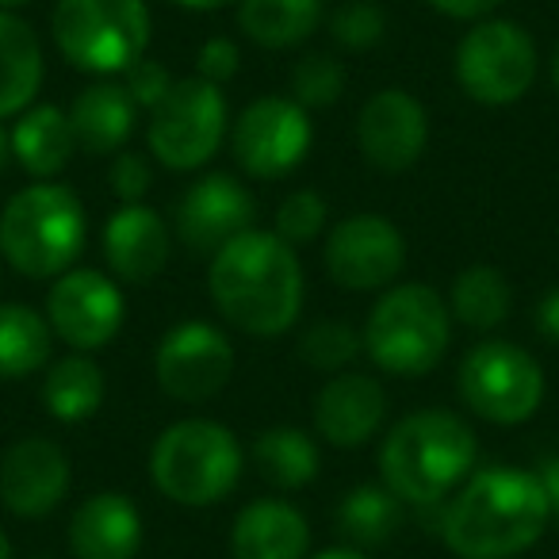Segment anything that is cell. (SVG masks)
Returning <instances> with one entry per match:
<instances>
[{"mask_svg": "<svg viewBox=\"0 0 559 559\" xmlns=\"http://www.w3.org/2000/svg\"><path fill=\"white\" fill-rule=\"evenodd\" d=\"M388 391L365 372H337L314 395V433L334 449H360L383 429Z\"/></svg>", "mask_w": 559, "mask_h": 559, "instance_id": "obj_19", "label": "cell"}, {"mask_svg": "<svg viewBox=\"0 0 559 559\" xmlns=\"http://www.w3.org/2000/svg\"><path fill=\"white\" fill-rule=\"evenodd\" d=\"M326 24L334 43L345 50H372L388 35V16H383V9L372 4V0H349V4L330 12Z\"/></svg>", "mask_w": 559, "mask_h": 559, "instance_id": "obj_33", "label": "cell"}, {"mask_svg": "<svg viewBox=\"0 0 559 559\" xmlns=\"http://www.w3.org/2000/svg\"><path fill=\"white\" fill-rule=\"evenodd\" d=\"M32 559H47V556H32Z\"/></svg>", "mask_w": 559, "mask_h": 559, "instance_id": "obj_47", "label": "cell"}, {"mask_svg": "<svg viewBox=\"0 0 559 559\" xmlns=\"http://www.w3.org/2000/svg\"><path fill=\"white\" fill-rule=\"evenodd\" d=\"M234 345L211 322H177L169 334L157 342L154 353V376L157 388L169 399L188 406H200L215 399L234 376Z\"/></svg>", "mask_w": 559, "mask_h": 559, "instance_id": "obj_13", "label": "cell"}, {"mask_svg": "<svg viewBox=\"0 0 559 559\" xmlns=\"http://www.w3.org/2000/svg\"><path fill=\"white\" fill-rule=\"evenodd\" d=\"M9 139L16 165L35 180H55L78 154L70 111H62L58 104H32L24 116H16Z\"/></svg>", "mask_w": 559, "mask_h": 559, "instance_id": "obj_24", "label": "cell"}, {"mask_svg": "<svg viewBox=\"0 0 559 559\" xmlns=\"http://www.w3.org/2000/svg\"><path fill=\"white\" fill-rule=\"evenodd\" d=\"M246 449L230 426L215 418H180L157 433L150 449V479L169 502L207 510L238 490Z\"/></svg>", "mask_w": 559, "mask_h": 559, "instance_id": "obj_5", "label": "cell"}, {"mask_svg": "<svg viewBox=\"0 0 559 559\" xmlns=\"http://www.w3.org/2000/svg\"><path fill=\"white\" fill-rule=\"evenodd\" d=\"M9 162H12V139H9V131L0 127V177H4V169H9Z\"/></svg>", "mask_w": 559, "mask_h": 559, "instance_id": "obj_43", "label": "cell"}, {"mask_svg": "<svg viewBox=\"0 0 559 559\" xmlns=\"http://www.w3.org/2000/svg\"><path fill=\"white\" fill-rule=\"evenodd\" d=\"M249 456H253L257 475L276 490H299L319 479V472H322L319 441L299 426L261 429L253 449H249Z\"/></svg>", "mask_w": 559, "mask_h": 559, "instance_id": "obj_25", "label": "cell"}, {"mask_svg": "<svg viewBox=\"0 0 559 559\" xmlns=\"http://www.w3.org/2000/svg\"><path fill=\"white\" fill-rule=\"evenodd\" d=\"M47 78V58L35 27L0 9V123L24 116Z\"/></svg>", "mask_w": 559, "mask_h": 559, "instance_id": "obj_23", "label": "cell"}, {"mask_svg": "<svg viewBox=\"0 0 559 559\" xmlns=\"http://www.w3.org/2000/svg\"><path fill=\"white\" fill-rule=\"evenodd\" d=\"M449 20H487L502 0H429Z\"/></svg>", "mask_w": 559, "mask_h": 559, "instance_id": "obj_38", "label": "cell"}, {"mask_svg": "<svg viewBox=\"0 0 559 559\" xmlns=\"http://www.w3.org/2000/svg\"><path fill=\"white\" fill-rule=\"evenodd\" d=\"M73 559H134L142 548V513L119 490L88 495L66 525Z\"/></svg>", "mask_w": 559, "mask_h": 559, "instance_id": "obj_20", "label": "cell"}, {"mask_svg": "<svg viewBox=\"0 0 559 559\" xmlns=\"http://www.w3.org/2000/svg\"><path fill=\"white\" fill-rule=\"evenodd\" d=\"M226 127H230V116H226L223 85H211L203 78H185L150 111L146 146L157 157V165L173 173H192L203 169L218 154Z\"/></svg>", "mask_w": 559, "mask_h": 559, "instance_id": "obj_10", "label": "cell"}, {"mask_svg": "<svg viewBox=\"0 0 559 559\" xmlns=\"http://www.w3.org/2000/svg\"><path fill=\"white\" fill-rule=\"evenodd\" d=\"M337 533L353 548H380L403 525V502L383 483H357L334 510Z\"/></svg>", "mask_w": 559, "mask_h": 559, "instance_id": "obj_30", "label": "cell"}, {"mask_svg": "<svg viewBox=\"0 0 559 559\" xmlns=\"http://www.w3.org/2000/svg\"><path fill=\"white\" fill-rule=\"evenodd\" d=\"M108 185L111 192L119 195V203H142L154 185V169H150L146 154H134V150H119L111 157V169H108Z\"/></svg>", "mask_w": 559, "mask_h": 559, "instance_id": "obj_36", "label": "cell"}, {"mask_svg": "<svg viewBox=\"0 0 559 559\" xmlns=\"http://www.w3.org/2000/svg\"><path fill=\"white\" fill-rule=\"evenodd\" d=\"M123 85H127V93H131V100L139 104V111H154L157 104L173 93V85H177V81H173L169 66H165L162 58L146 55L123 73Z\"/></svg>", "mask_w": 559, "mask_h": 559, "instance_id": "obj_35", "label": "cell"}, {"mask_svg": "<svg viewBox=\"0 0 559 559\" xmlns=\"http://www.w3.org/2000/svg\"><path fill=\"white\" fill-rule=\"evenodd\" d=\"M311 146V111L292 96H261L230 127L234 162L257 180H280L296 173Z\"/></svg>", "mask_w": 559, "mask_h": 559, "instance_id": "obj_11", "label": "cell"}, {"mask_svg": "<svg viewBox=\"0 0 559 559\" xmlns=\"http://www.w3.org/2000/svg\"><path fill=\"white\" fill-rule=\"evenodd\" d=\"M360 342L380 372L418 380V376L433 372L449 353V299L429 284H391L376 299Z\"/></svg>", "mask_w": 559, "mask_h": 559, "instance_id": "obj_6", "label": "cell"}, {"mask_svg": "<svg viewBox=\"0 0 559 559\" xmlns=\"http://www.w3.org/2000/svg\"><path fill=\"white\" fill-rule=\"evenodd\" d=\"M24 4H32V0H0V9L4 12H16V9H24Z\"/></svg>", "mask_w": 559, "mask_h": 559, "instance_id": "obj_46", "label": "cell"}, {"mask_svg": "<svg viewBox=\"0 0 559 559\" xmlns=\"http://www.w3.org/2000/svg\"><path fill=\"white\" fill-rule=\"evenodd\" d=\"M551 506L536 472L483 467L444 502L441 540L456 559H518L544 536Z\"/></svg>", "mask_w": 559, "mask_h": 559, "instance_id": "obj_2", "label": "cell"}, {"mask_svg": "<svg viewBox=\"0 0 559 559\" xmlns=\"http://www.w3.org/2000/svg\"><path fill=\"white\" fill-rule=\"evenodd\" d=\"M548 73H551V85H556V93H559V43H556V50H551Z\"/></svg>", "mask_w": 559, "mask_h": 559, "instance_id": "obj_44", "label": "cell"}, {"mask_svg": "<svg viewBox=\"0 0 559 559\" xmlns=\"http://www.w3.org/2000/svg\"><path fill=\"white\" fill-rule=\"evenodd\" d=\"M311 559H368V556H365V548L342 544V548H326V551H319V556H311Z\"/></svg>", "mask_w": 559, "mask_h": 559, "instance_id": "obj_41", "label": "cell"}, {"mask_svg": "<svg viewBox=\"0 0 559 559\" xmlns=\"http://www.w3.org/2000/svg\"><path fill=\"white\" fill-rule=\"evenodd\" d=\"M322 261L337 288L388 292L406 269V238L388 215L360 211L330 230Z\"/></svg>", "mask_w": 559, "mask_h": 559, "instance_id": "obj_14", "label": "cell"}, {"mask_svg": "<svg viewBox=\"0 0 559 559\" xmlns=\"http://www.w3.org/2000/svg\"><path fill=\"white\" fill-rule=\"evenodd\" d=\"M540 55L533 35L513 20H475V27L456 43L452 73L464 96L483 108H510L533 88Z\"/></svg>", "mask_w": 559, "mask_h": 559, "instance_id": "obj_9", "label": "cell"}, {"mask_svg": "<svg viewBox=\"0 0 559 559\" xmlns=\"http://www.w3.org/2000/svg\"><path fill=\"white\" fill-rule=\"evenodd\" d=\"M345 93V66L334 55H304L292 70V100L307 111L334 108Z\"/></svg>", "mask_w": 559, "mask_h": 559, "instance_id": "obj_32", "label": "cell"}, {"mask_svg": "<svg viewBox=\"0 0 559 559\" xmlns=\"http://www.w3.org/2000/svg\"><path fill=\"white\" fill-rule=\"evenodd\" d=\"M533 322H536V334L548 337L551 345H559V288L544 292L540 304H536Z\"/></svg>", "mask_w": 559, "mask_h": 559, "instance_id": "obj_39", "label": "cell"}, {"mask_svg": "<svg viewBox=\"0 0 559 559\" xmlns=\"http://www.w3.org/2000/svg\"><path fill=\"white\" fill-rule=\"evenodd\" d=\"M326 0H238V27L264 50H292L322 24Z\"/></svg>", "mask_w": 559, "mask_h": 559, "instance_id": "obj_26", "label": "cell"}, {"mask_svg": "<svg viewBox=\"0 0 559 559\" xmlns=\"http://www.w3.org/2000/svg\"><path fill=\"white\" fill-rule=\"evenodd\" d=\"M357 146L380 173H406L429 146V111L406 88H380L357 116Z\"/></svg>", "mask_w": 559, "mask_h": 559, "instance_id": "obj_16", "label": "cell"}, {"mask_svg": "<svg viewBox=\"0 0 559 559\" xmlns=\"http://www.w3.org/2000/svg\"><path fill=\"white\" fill-rule=\"evenodd\" d=\"M104 395H108V380H104V368L88 353L55 360L47 368V376H43V406L62 426L88 421L104 406Z\"/></svg>", "mask_w": 559, "mask_h": 559, "instance_id": "obj_27", "label": "cell"}, {"mask_svg": "<svg viewBox=\"0 0 559 559\" xmlns=\"http://www.w3.org/2000/svg\"><path fill=\"white\" fill-rule=\"evenodd\" d=\"M475 429L452 411H414L380 444L383 487L403 506H437L475 472Z\"/></svg>", "mask_w": 559, "mask_h": 559, "instance_id": "obj_3", "label": "cell"}, {"mask_svg": "<svg viewBox=\"0 0 559 559\" xmlns=\"http://www.w3.org/2000/svg\"><path fill=\"white\" fill-rule=\"evenodd\" d=\"M238 66H241L238 43L226 39V35H211L200 47V55H195V78L211 81V85H223V81H230L238 73Z\"/></svg>", "mask_w": 559, "mask_h": 559, "instance_id": "obj_37", "label": "cell"}, {"mask_svg": "<svg viewBox=\"0 0 559 559\" xmlns=\"http://www.w3.org/2000/svg\"><path fill=\"white\" fill-rule=\"evenodd\" d=\"M536 479H540L544 498L551 506V518H559V456H544L540 467H536Z\"/></svg>", "mask_w": 559, "mask_h": 559, "instance_id": "obj_40", "label": "cell"}, {"mask_svg": "<svg viewBox=\"0 0 559 559\" xmlns=\"http://www.w3.org/2000/svg\"><path fill=\"white\" fill-rule=\"evenodd\" d=\"M360 349H365V342H360L357 330H353L349 322H334V319L314 322V326L299 337V357L326 376L345 372V368L360 357Z\"/></svg>", "mask_w": 559, "mask_h": 559, "instance_id": "obj_31", "label": "cell"}, {"mask_svg": "<svg viewBox=\"0 0 559 559\" xmlns=\"http://www.w3.org/2000/svg\"><path fill=\"white\" fill-rule=\"evenodd\" d=\"M104 261L119 284H150L173 257V230L146 203H119L100 234Z\"/></svg>", "mask_w": 559, "mask_h": 559, "instance_id": "obj_18", "label": "cell"}, {"mask_svg": "<svg viewBox=\"0 0 559 559\" xmlns=\"http://www.w3.org/2000/svg\"><path fill=\"white\" fill-rule=\"evenodd\" d=\"M173 4H180V9H192V12H211V9H223V4H230V0H173Z\"/></svg>", "mask_w": 559, "mask_h": 559, "instance_id": "obj_42", "label": "cell"}, {"mask_svg": "<svg viewBox=\"0 0 559 559\" xmlns=\"http://www.w3.org/2000/svg\"><path fill=\"white\" fill-rule=\"evenodd\" d=\"M449 311L452 322L467 330H495L510 319L513 311V292L510 280L495 264H467L456 272L449 292Z\"/></svg>", "mask_w": 559, "mask_h": 559, "instance_id": "obj_29", "label": "cell"}, {"mask_svg": "<svg viewBox=\"0 0 559 559\" xmlns=\"http://www.w3.org/2000/svg\"><path fill=\"white\" fill-rule=\"evenodd\" d=\"M73 483L70 452L50 437H20L0 452V506L16 518H47Z\"/></svg>", "mask_w": 559, "mask_h": 559, "instance_id": "obj_15", "label": "cell"}, {"mask_svg": "<svg viewBox=\"0 0 559 559\" xmlns=\"http://www.w3.org/2000/svg\"><path fill=\"white\" fill-rule=\"evenodd\" d=\"M326 218H330L326 200L314 188H299V192L284 195V203L276 207V226L272 230L288 241V246H307V241H314L322 234Z\"/></svg>", "mask_w": 559, "mask_h": 559, "instance_id": "obj_34", "label": "cell"}, {"mask_svg": "<svg viewBox=\"0 0 559 559\" xmlns=\"http://www.w3.org/2000/svg\"><path fill=\"white\" fill-rule=\"evenodd\" d=\"M307 551H311V525L304 510L284 498H257L234 518V559H307Z\"/></svg>", "mask_w": 559, "mask_h": 559, "instance_id": "obj_21", "label": "cell"}, {"mask_svg": "<svg viewBox=\"0 0 559 559\" xmlns=\"http://www.w3.org/2000/svg\"><path fill=\"white\" fill-rule=\"evenodd\" d=\"M47 322L73 353H96L119 337L127 299L119 280L100 269H70L47 292Z\"/></svg>", "mask_w": 559, "mask_h": 559, "instance_id": "obj_12", "label": "cell"}, {"mask_svg": "<svg viewBox=\"0 0 559 559\" xmlns=\"http://www.w3.org/2000/svg\"><path fill=\"white\" fill-rule=\"evenodd\" d=\"M70 127L78 150L85 154H119L139 127V104L131 100L123 81H96L70 104Z\"/></svg>", "mask_w": 559, "mask_h": 559, "instance_id": "obj_22", "label": "cell"}, {"mask_svg": "<svg viewBox=\"0 0 559 559\" xmlns=\"http://www.w3.org/2000/svg\"><path fill=\"white\" fill-rule=\"evenodd\" d=\"M257 203L249 188L230 173L200 177L177 203V238L195 253L215 257L226 241L253 230Z\"/></svg>", "mask_w": 559, "mask_h": 559, "instance_id": "obj_17", "label": "cell"}, {"mask_svg": "<svg viewBox=\"0 0 559 559\" xmlns=\"http://www.w3.org/2000/svg\"><path fill=\"white\" fill-rule=\"evenodd\" d=\"M50 35L73 70L123 78L139 58H146L154 20L146 0H58Z\"/></svg>", "mask_w": 559, "mask_h": 559, "instance_id": "obj_7", "label": "cell"}, {"mask_svg": "<svg viewBox=\"0 0 559 559\" xmlns=\"http://www.w3.org/2000/svg\"><path fill=\"white\" fill-rule=\"evenodd\" d=\"M544 368L521 345L506 337L475 342L464 353L456 372V391L467 411L479 414L490 426H521L544 403Z\"/></svg>", "mask_w": 559, "mask_h": 559, "instance_id": "obj_8", "label": "cell"}, {"mask_svg": "<svg viewBox=\"0 0 559 559\" xmlns=\"http://www.w3.org/2000/svg\"><path fill=\"white\" fill-rule=\"evenodd\" d=\"M55 330L27 304H0V380H27L47 368Z\"/></svg>", "mask_w": 559, "mask_h": 559, "instance_id": "obj_28", "label": "cell"}, {"mask_svg": "<svg viewBox=\"0 0 559 559\" xmlns=\"http://www.w3.org/2000/svg\"><path fill=\"white\" fill-rule=\"evenodd\" d=\"M211 304L241 334L280 337L299 322L307 296L304 261L276 230H246L226 241L207 269Z\"/></svg>", "mask_w": 559, "mask_h": 559, "instance_id": "obj_1", "label": "cell"}, {"mask_svg": "<svg viewBox=\"0 0 559 559\" xmlns=\"http://www.w3.org/2000/svg\"><path fill=\"white\" fill-rule=\"evenodd\" d=\"M0 559H12V540L4 536V528H0Z\"/></svg>", "mask_w": 559, "mask_h": 559, "instance_id": "obj_45", "label": "cell"}, {"mask_svg": "<svg viewBox=\"0 0 559 559\" xmlns=\"http://www.w3.org/2000/svg\"><path fill=\"white\" fill-rule=\"evenodd\" d=\"M88 241L85 203L58 180L20 188L0 211V257L27 280H58Z\"/></svg>", "mask_w": 559, "mask_h": 559, "instance_id": "obj_4", "label": "cell"}]
</instances>
